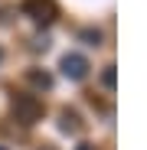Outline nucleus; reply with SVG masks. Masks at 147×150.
Instances as JSON below:
<instances>
[{
  "label": "nucleus",
  "instance_id": "obj_1",
  "mask_svg": "<svg viewBox=\"0 0 147 150\" xmlns=\"http://www.w3.org/2000/svg\"><path fill=\"white\" fill-rule=\"evenodd\" d=\"M10 111H13V117L20 121V124H36L39 117H43V101L36 95H13V105H10Z\"/></svg>",
  "mask_w": 147,
  "mask_h": 150
},
{
  "label": "nucleus",
  "instance_id": "obj_2",
  "mask_svg": "<svg viewBox=\"0 0 147 150\" xmlns=\"http://www.w3.org/2000/svg\"><path fill=\"white\" fill-rule=\"evenodd\" d=\"M20 10L33 23H39V26H49V23H56V16H59V4L56 0H23Z\"/></svg>",
  "mask_w": 147,
  "mask_h": 150
},
{
  "label": "nucleus",
  "instance_id": "obj_3",
  "mask_svg": "<svg viewBox=\"0 0 147 150\" xmlns=\"http://www.w3.org/2000/svg\"><path fill=\"white\" fill-rule=\"evenodd\" d=\"M59 69H62V75H65L69 82H82L85 75H88V59L82 52H65L62 62H59Z\"/></svg>",
  "mask_w": 147,
  "mask_h": 150
},
{
  "label": "nucleus",
  "instance_id": "obj_4",
  "mask_svg": "<svg viewBox=\"0 0 147 150\" xmlns=\"http://www.w3.org/2000/svg\"><path fill=\"white\" fill-rule=\"evenodd\" d=\"M59 127H62L65 134H79V131H82V121H79L75 111H69V108H65V111L59 114Z\"/></svg>",
  "mask_w": 147,
  "mask_h": 150
},
{
  "label": "nucleus",
  "instance_id": "obj_5",
  "mask_svg": "<svg viewBox=\"0 0 147 150\" xmlns=\"http://www.w3.org/2000/svg\"><path fill=\"white\" fill-rule=\"evenodd\" d=\"M26 79L36 85V88H53V75L49 72H39V69H30L26 72Z\"/></svg>",
  "mask_w": 147,
  "mask_h": 150
},
{
  "label": "nucleus",
  "instance_id": "obj_6",
  "mask_svg": "<svg viewBox=\"0 0 147 150\" xmlns=\"http://www.w3.org/2000/svg\"><path fill=\"white\" fill-rule=\"evenodd\" d=\"M102 85H105L108 91H114V85H118V79H114V65H108V69L102 72Z\"/></svg>",
  "mask_w": 147,
  "mask_h": 150
},
{
  "label": "nucleus",
  "instance_id": "obj_7",
  "mask_svg": "<svg viewBox=\"0 0 147 150\" xmlns=\"http://www.w3.org/2000/svg\"><path fill=\"white\" fill-rule=\"evenodd\" d=\"M82 39H85L88 46H102V33H98V30H85V33H82Z\"/></svg>",
  "mask_w": 147,
  "mask_h": 150
},
{
  "label": "nucleus",
  "instance_id": "obj_8",
  "mask_svg": "<svg viewBox=\"0 0 147 150\" xmlns=\"http://www.w3.org/2000/svg\"><path fill=\"white\" fill-rule=\"evenodd\" d=\"M75 150H98V147H95V144H79Z\"/></svg>",
  "mask_w": 147,
  "mask_h": 150
},
{
  "label": "nucleus",
  "instance_id": "obj_9",
  "mask_svg": "<svg viewBox=\"0 0 147 150\" xmlns=\"http://www.w3.org/2000/svg\"><path fill=\"white\" fill-rule=\"evenodd\" d=\"M0 62H4V49H0Z\"/></svg>",
  "mask_w": 147,
  "mask_h": 150
},
{
  "label": "nucleus",
  "instance_id": "obj_10",
  "mask_svg": "<svg viewBox=\"0 0 147 150\" xmlns=\"http://www.w3.org/2000/svg\"><path fill=\"white\" fill-rule=\"evenodd\" d=\"M0 150H4V147H0Z\"/></svg>",
  "mask_w": 147,
  "mask_h": 150
}]
</instances>
